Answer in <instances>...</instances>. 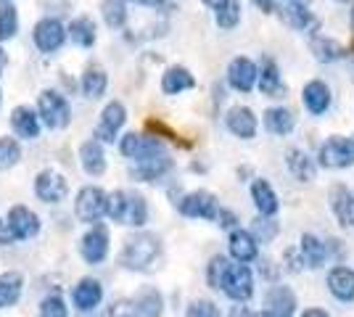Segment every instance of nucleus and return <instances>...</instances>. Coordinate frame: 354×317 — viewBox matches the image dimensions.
<instances>
[{
  "mask_svg": "<svg viewBox=\"0 0 354 317\" xmlns=\"http://www.w3.org/2000/svg\"><path fill=\"white\" fill-rule=\"evenodd\" d=\"M162 259V241L153 236V233H138L130 236L124 246H122V254L119 262L122 267L135 272H148L153 270V265Z\"/></svg>",
  "mask_w": 354,
  "mask_h": 317,
  "instance_id": "1",
  "label": "nucleus"
},
{
  "mask_svg": "<svg viewBox=\"0 0 354 317\" xmlns=\"http://www.w3.org/2000/svg\"><path fill=\"white\" fill-rule=\"evenodd\" d=\"M301 101H304V108L310 111L312 117H323L325 111L330 108V90H328V85L320 82V79H312L304 85V95H301Z\"/></svg>",
  "mask_w": 354,
  "mask_h": 317,
  "instance_id": "19",
  "label": "nucleus"
},
{
  "mask_svg": "<svg viewBox=\"0 0 354 317\" xmlns=\"http://www.w3.org/2000/svg\"><path fill=\"white\" fill-rule=\"evenodd\" d=\"M259 90L265 93L267 98H286V85H283V77L278 64L272 59L262 61V69H259V79H257Z\"/></svg>",
  "mask_w": 354,
  "mask_h": 317,
  "instance_id": "20",
  "label": "nucleus"
},
{
  "mask_svg": "<svg viewBox=\"0 0 354 317\" xmlns=\"http://www.w3.org/2000/svg\"><path fill=\"white\" fill-rule=\"evenodd\" d=\"M66 32H69L72 43H77L80 48H93V43H95V24L90 21L88 16L74 19Z\"/></svg>",
  "mask_w": 354,
  "mask_h": 317,
  "instance_id": "35",
  "label": "nucleus"
},
{
  "mask_svg": "<svg viewBox=\"0 0 354 317\" xmlns=\"http://www.w3.org/2000/svg\"><path fill=\"white\" fill-rule=\"evenodd\" d=\"M204 3H207L209 8H220V6L225 3V0H204Z\"/></svg>",
  "mask_w": 354,
  "mask_h": 317,
  "instance_id": "54",
  "label": "nucleus"
},
{
  "mask_svg": "<svg viewBox=\"0 0 354 317\" xmlns=\"http://www.w3.org/2000/svg\"><path fill=\"white\" fill-rule=\"evenodd\" d=\"M227 249H230V257L236 259V262H243V265H249V262H254V259L259 257V249H257V238H254V233L241 230V227L230 233Z\"/></svg>",
  "mask_w": 354,
  "mask_h": 317,
  "instance_id": "17",
  "label": "nucleus"
},
{
  "mask_svg": "<svg viewBox=\"0 0 354 317\" xmlns=\"http://www.w3.org/2000/svg\"><path fill=\"white\" fill-rule=\"evenodd\" d=\"M339 3H349V0H339Z\"/></svg>",
  "mask_w": 354,
  "mask_h": 317,
  "instance_id": "57",
  "label": "nucleus"
},
{
  "mask_svg": "<svg viewBox=\"0 0 354 317\" xmlns=\"http://www.w3.org/2000/svg\"><path fill=\"white\" fill-rule=\"evenodd\" d=\"M312 53H315V59L320 61V64H330V61H339L344 59V46L336 43V40H330V37H315L310 43Z\"/></svg>",
  "mask_w": 354,
  "mask_h": 317,
  "instance_id": "34",
  "label": "nucleus"
},
{
  "mask_svg": "<svg viewBox=\"0 0 354 317\" xmlns=\"http://www.w3.org/2000/svg\"><path fill=\"white\" fill-rule=\"evenodd\" d=\"M11 127L19 137L24 140H35L40 135V114L32 111L30 106H16L11 111Z\"/></svg>",
  "mask_w": 354,
  "mask_h": 317,
  "instance_id": "18",
  "label": "nucleus"
},
{
  "mask_svg": "<svg viewBox=\"0 0 354 317\" xmlns=\"http://www.w3.org/2000/svg\"><path fill=\"white\" fill-rule=\"evenodd\" d=\"M35 196L45 201V204H61L64 198L69 196V182L56 169H43L35 177Z\"/></svg>",
  "mask_w": 354,
  "mask_h": 317,
  "instance_id": "7",
  "label": "nucleus"
},
{
  "mask_svg": "<svg viewBox=\"0 0 354 317\" xmlns=\"http://www.w3.org/2000/svg\"><path fill=\"white\" fill-rule=\"evenodd\" d=\"M109 317H140L138 315V307L130 299H117L109 307Z\"/></svg>",
  "mask_w": 354,
  "mask_h": 317,
  "instance_id": "46",
  "label": "nucleus"
},
{
  "mask_svg": "<svg viewBox=\"0 0 354 317\" xmlns=\"http://www.w3.org/2000/svg\"><path fill=\"white\" fill-rule=\"evenodd\" d=\"M352 79H354V59H352Z\"/></svg>",
  "mask_w": 354,
  "mask_h": 317,
  "instance_id": "56",
  "label": "nucleus"
},
{
  "mask_svg": "<svg viewBox=\"0 0 354 317\" xmlns=\"http://www.w3.org/2000/svg\"><path fill=\"white\" fill-rule=\"evenodd\" d=\"M220 291L225 296H230L233 302H249L254 296V275H251V270L243 262L227 265Z\"/></svg>",
  "mask_w": 354,
  "mask_h": 317,
  "instance_id": "4",
  "label": "nucleus"
},
{
  "mask_svg": "<svg viewBox=\"0 0 354 317\" xmlns=\"http://www.w3.org/2000/svg\"><path fill=\"white\" fill-rule=\"evenodd\" d=\"M236 222H238V217L233 214V211L220 209V214H217V225H220V227H233Z\"/></svg>",
  "mask_w": 354,
  "mask_h": 317,
  "instance_id": "47",
  "label": "nucleus"
},
{
  "mask_svg": "<svg viewBox=\"0 0 354 317\" xmlns=\"http://www.w3.org/2000/svg\"><path fill=\"white\" fill-rule=\"evenodd\" d=\"M21 286H24V278L19 272H3L0 275V309L6 307H14L21 296Z\"/></svg>",
  "mask_w": 354,
  "mask_h": 317,
  "instance_id": "31",
  "label": "nucleus"
},
{
  "mask_svg": "<svg viewBox=\"0 0 354 317\" xmlns=\"http://www.w3.org/2000/svg\"><path fill=\"white\" fill-rule=\"evenodd\" d=\"M185 317H222V315H220V309H217V304L214 302L196 299V302L185 309Z\"/></svg>",
  "mask_w": 354,
  "mask_h": 317,
  "instance_id": "45",
  "label": "nucleus"
},
{
  "mask_svg": "<svg viewBox=\"0 0 354 317\" xmlns=\"http://www.w3.org/2000/svg\"><path fill=\"white\" fill-rule=\"evenodd\" d=\"M21 159V148L14 137H0V172L11 169V166L19 164Z\"/></svg>",
  "mask_w": 354,
  "mask_h": 317,
  "instance_id": "38",
  "label": "nucleus"
},
{
  "mask_svg": "<svg viewBox=\"0 0 354 317\" xmlns=\"http://www.w3.org/2000/svg\"><path fill=\"white\" fill-rule=\"evenodd\" d=\"M3 66H6V53H3V48H0V72H3Z\"/></svg>",
  "mask_w": 354,
  "mask_h": 317,
  "instance_id": "55",
  "label": "nucleus"
},
{
  "mask_svg": "<svg viewBox=\"0 0 354 317\" xmlns=\"http://www.w3.org/2000/svg\"><path fill=\"white\" fill-rule=\"evenodd\" d=\"M133 3H138V0H133Z\"/></svg>",
  "mask_w": 354,
  "mask_h": 317,
  "instance_id": "59",
  "label": "nucleus"
},
{
  "mask_svg": "<svg viewBox=\"0 0 354 317\" xmlns=\"http://www.w3.org/2000/svg\"><path fill=\"white\" fill-rule=\"evenodd\" d=\"M143 140H146V135L127 133V135L119 140V151H122V156H127V159H138V153H140V148H143Z\"/></svg>",
  "mask_w": 354,
  "mask_h": 317,
  "instance_id": "43",
  "label": "nucleus"
},
{
  "mask_svg": "<svg viewBox=\"0 0 354 317\" xmlns=\"http://www.w3.org/2000/svg\"><path fill=\"white\" fill-rule=\"evenodd\" d=\"M66 35H69V32L64 30V24H61L59 19H50V16H48V19H40V21L35 24L32 40H35L37 50H43V53H56V50L64 46Z\"/></svg>",
  "mask_w": 354,
  "mask_h": 317,
  "instance_id": "11",
  "label": "nucleus"
},
{
  "mask_svg": "<svg viewBox=\"0 0 354 317\" xmlns=\"http://www.w3.org/2000/svg\"><path fill=\"white\" fill-rule=\"evenodd\" d=\"M109 243H111L109 241V227L101 225V222H95V225L82 236V241H80V254H82V259H85L88 265H101V262L109 257Z\"/></svg>",
  "mask_w": 354,
  "mask_h": 317,
  "instance_id": "9",
  "label": "nucleus"
},
{
  "mask_svg": "<svg viewBox=\"0 0 354 317\" xmlns=\"http://www.w3.org/2000/svg\"><path fill=\"white\" fill-rule=\"evenodd\" d=\"M104 299V286L95 278H82L77 286L72 288V302L80 312H90L95 309Z\"/></svg>",
  "mask_w": 354,
  "mask_h": 317,
  "instance_id": "15",
  "label": "nucleus"
},
{
  "mask_svg": "<svg viewBox=\"0 0 354 317\" xmlns=\"http://www.w3.org/2000/svg\"><path fill=\"white\" fill-rule=\"evenodd\" d=\"M299 251H301V257H304V265H307V267L320 270V267L325 265V259H328V243H323L317 236H312V233H304V236H301Z\"/></svg>",
  "mask_w": 354,
  "mask_h": 317,
  "instance_id": "24",
  "label": "nucleus"
},
{
  "mask_svg": "<svg viewBox=\"0 0 354 317\" xmlns=\"http://www.w3.org/2000/svg\"><path fill=\"white\" fill-rule=\"evenodd\" d=\"M124 209H127V191H114V193H109V204H106V214L122 225V220H124Z\"/></svg>",
  "mask_w": 354,
  "mask_h": 317,
  "instance_id": "40",
  "label": "nucleus"
},
{
  "mask_svg": "<svg viewBox=\"0 0 354 317\" xmlns=\"http://www.w3.org/2000/svg\"><path fill=\"white\" fill-rule=\"evenodd\" d=\"M254 3H257V6H259L265 14H272V11L278 8V3H281V0H254Z\"/></svg>",
  "mask_w": 354,
  "mask_h": 317,
  "instance_id": "48",
  "label": "nucleus"
},
{
  "mask_svg": "<svg viewBox=\"0 0 354 317\" xmlns=\"http://www.w3.org/2000/svg\"><path fill=\"white\" fill-rule=\"evenodd\" d=\"M254 317H281L278 312H272V309H265V312H257Z\"/></svg>",
  "mask_w": 354,
  "mask_h": 317,
  "instance_id": "53",
  "label": "nucleus"
},
{
  "mask_svg": "<svg viewBox=\"0 0 354 317\" xmlns=\"http://www.w3.org/2000/svg\"><path fill=\"white\" fill-rule=\"evenodd\" d=\"M148 222V204L146 198L140 193H133L127 191V209H124V220L122 225H130V227H143Z\"/></svg>",
  "mask_w": 354,
  "mask_h": 317,
  "instance_id": "32",
  "label": "nucleus"
},
{
  "mask_svg": "<svg viewBox=\"0 0 354 317\" xmlns=\"http://www.w3.org/2000/svg\"><path fill=\"white\" fill-rule=\"evenodd\" d=\"M80 88H82V95H85V98L98 101V98H104L106 88H109V77H106V72L101 66H90L88 72L82 75Z\"/></svg>",
  "mask_w": 354,
  "mask_h": 317,
  "instance_id": "30",
  "label": "nucleus"
},
{
  "mask_svg": "<svg viewBox=\"0 0 354 317\" xmlns=\"http://www.w3.org/2000/svg\"><path fill=\"white\" fill-rule=\"evenodd\" d=\"M135 307H138V315L140 317H162L164 299L156 288H143V291L135 296Z\"/></svg>",
  "mask_w": 354,
  "mask_h": 317,
  "instance_id": "33",
  "label": "nucleus"
},
{
  "mask_svg": "<svg viewBox=\"0 0 354 317\" xmlns=\"http://www.w3.org/2000/svg\"><path fill=\"white\" fill-rule=\"evenodd\" d=\"M140 6H148V8H159V6H164V0H138Z\"/></svg>",
  "mask_w": 354,
  "mask_h": 317,
  "instance_id": "52",
  "label": "nucleus"
},
{
  "mask_svg": "<svg viewBox=\"0 0 354 317\" xmlns=\"http://www.w3.org/2000/svg\"><path fill=\"white\" fill-rule=\"evenodd\" d=\"M328 291L339 299V302H354V272L349 267H333L328 272Z\"/></svg>",
  "mask_w": 354,
  "mask_h": 317,
  "instance_id": "21",
  "label": "nucleus"
},
{
  "mask_svg": "<svg viewBox=\"0 0 354 317\" xmlns=\"http://www.w3.org/2000/svg\"><path fill=\"white\" fill-rule=\"evenodd\" d=\"M225 124L241 140H251V137L257 135V117H254V111L246 108V106H233L225 114Z\"/></svg>",
  "mask_w": 354,
  "mask_h": 317,
  "instance_id": "14",
  "label": "nucleus"
},
{
  "mask_svg": "<svg viewBox=\"0 0 354 317\" xmlns=\"http://www.w3.org/2000/svg\"><path fill=\"white\" fill-rule=\"evenodd\" d=\"M283 19L294 30H307L312 21H315V16L310 11V3H304V0H286L283 3Z\"/></svg>",
  "mask_w": 354,
  "mask_h": 317,
  "instance_id": "29",
  "label": "nucleus"
},
{
  "mask_svg": "<svg viewBox=\"0 0 354 317\" xmlns=\"http://www.w3.org/2000/svg\"><path fill=\"white\" fill-rule=\"evenodd\" d=\"M304 3H310V0H304Z\"/></svg>",
  "mask_w": 354,
  "mask_h": 317,
  "instance_id": "58",
  "label": "nucleus"
},
{
  "mask_svg": "<svg viewBox=\"0 0 354 317\" xmlns=\"http://www.w3.org/2000/svg\"><path fill=\"white\" fill-rule=\"evenodd\" d=\"M320 164L328 166V169H346V166L354 164V140H346V137H330L325 140L323 148H320Z\"/></svg>",
  "mask_w": 354,
  "mask_h": 317,
  "instance_id": "8",
  "label": "nucleus"
},
{
  "mask_svg": "<svg viewBox=\"0 0 354 317\" xmlns=\"http://www.w3.org/2000/svg\"><path fill=\"white\" fill-rule=\"evenodd\" d=\"M214 19L220 30H236L241 21V3L238 0H225L220 8H214Z\"/></svg>",
  "mask_w": 354,
  "mask_h": 317,
  "instance_id": "36",
  "label": "nucleus"
},
{
  "mask_svg": "<svg viewBox=\"0 0 354 317\" xmlns=\"http://www.w3.org/2000/svg\"><path fill=\"white\" fill-rule=\"evenodd\" d=\"M101 14H104L106 27H111V30H122L124 21H127V8H124L122 0H104L101 3Z\"/></svg>",
  "mask_w": 354,
  "mask_h": 317,
  "instance_id": "37",
  "label": "nucleus"
},
{
  "mask_svg": "<svg viewBox=\"0 0 354 317\" xmlns=\"http://www.w3.org/2000/svg\"><path fill=\"white\" fill-rule=\"evenodd\" d=\"M265 307L272 309V312H278L281 317H294V309H296L294 291L288 286H272L265 296Z\"/></svg>",
  "mask_w": 354,
  "mask_h": 317,
  "instance_id": "23",
  "label": "nucleus"
},
{
  "mask_svg": "<svg viewBox=\"0 0 354 317\" xmlns=\"http://www.w3.org/2000/svg\"><path fill=\"white\" fill-rule=\"evenodd\" d=\"M0 243H14V236L8 233V227H6V220H0Z\"/></svg>",
  "mask_w": 354,
  "mask_h": 317,
  "instance_id": "49",
  "label": "nucleus"
},
{
  "mask_svg": "<svg viewBox=\"0 0 354 317\" xmlns=\"http://www.w3.org/2000/svg\"><path fill=\"white\" fill-rule=\"evenodd\" d=\"M37 114L45 122V127H50V130H64L72 122L69 101L56 90L40 93V98H37Z\"/></svg>",
  "mask_w": 354,
  "mask_h": 317,
  "instance_id": "2",
  "label": "nucleus"
},
{
  "mask_svg": "<svg viewBox=\"0 0 354 317\" xmlns=\"http://www.w3.org/2000/svg\"><path fill=\"white\" fill-rule=\"evenodd\" d=\"M19 32V16H16V8L8 3V6H0V40H11Z\"/></svg>",
  "mask_w": 354,
  "mask_h": 317,
  "instance_id": "39",
  "label": "nucleus"
},
{
  "mask_svg": "<svg viewBox=\"0 0 354 317\" xmlns=\"http://www.w3.org/2000/svg\"><path fill=\"white\" fill-rule=\"evenodd\" d=\"M227 259L225 257H214L212 262H209V267H207V280H209V286L212 288H220L222 286V278H225V270H227Z\"/></svg>",
  "mask_w": 354,
  "mask_h": 317,
  "instance_id": "44",
  "label": "nucleus"
},
{
  "mask_svg": "<svg viewBox=\"0 0 354 317\" xmlns=\"http://www.w3.org/2000/svg\"><path fill=\"white\" fill-rule=\"evenodd\" d=\"M286 164H288V172H291L299 182H310V180H315V175H317L315 162H312L301 148H291V151L286 153Z\"/></svg>",
  "mask_w": 354,
  "mask_h": 317,
  "instance_id": "26",
  "label": "nucleus"
},
{
  "mask_svg": "<svg viewBox=\"0 0 354 317\" xmlns=\"http://www.w3.org/2000/svg\"><path fill=\"white\" fill-rule=\"evenodd\" d=\"M251 201H254V206L259 209V214H265V217H272L278 206H281V201H278V193L272 191V185L262 177H257V180L251 182Z\"/></svg>",
  "mask_w": 354,
  "mask_h": 317,
  "instance_id": "22",
  "label": "nucleus"
},
{
  "mask_svg": "<svg viewBox=\"0 0 354 317\" xmlns=\"http://www.w3.org/2000/svg\"><path fill=\"white\" fill-rule=\"evenodd\" d=\"M40 317H69V309L59 294H50L40 302Z\"/></svg>",
  "mask_w": 354,
  "mask_h": 317,
  "instance_id": "41",
  "label": "nucleus"
},
{
  "mask_svg": "<svg viewBox=\"0 0 354 317\" xmlns=\"http://www.w3.org/2000/svg\"><path fill=\"white\" fill-rule=\"evenodd\" d=\"M106 204H109V193H104L98 185H85L74 198V214L80 222L95 225L106 214Z\"/></svg>",
  "mask_w": 354,
  "mask_h": 317,
  "instance_id": "3",
  "label": "nucleus"
},
{
  "mask_svg": "<svg viewBox=\"0 0 354 317\" xmlns=\"http://www.w3.org/2000/svg\"><path fill=\"white\" fill-rule=\"evenodd\" d=\"M6 227L8 233L14 236V241H30L40 233V217L30 209V206H21L16 204L8 209V217H6Z\"/></svg>",
  "mask_w": 354,
  "mask_h": 317,
  "instance_id": "6",
  "label": "nucleus"
},
{
  "mask_svg": "<svg viewBox=\"0 0 354 317\" xmlns=\"http://www.w3.org/2000/svg\"><path fill=\"white\" fill-rule=\"evenodd\" d=\"M301 317H330L325 309H320V307H310V309H304L301 312Z\"/></svg>",
  "mask_w": 354,
  "mask_h": 317,
  "instance_id": "50",
  "label": "nucleus"
},
{
  "mask_svg": "<svg viewBox=\"0 0 354 317\" xmlns=\"http://www.w3.org/2000/svg\"><path fill=\"white\" fill-rule=\"evenodd\" d=\"M230 317H254V315H251L246 307H241V304H238V307H233V309H230Z\"/></svg>",
  "mask_w": 354,
  "mask_h": 317,
  "instance_id": "51",
  "label": "nucleus"
},
{
  "mask_svg": "<svg viewBox=\"0 0 354 317\" xmlns=\"http://www.w3.org/2000/svg\"><path fill=\"white\" fill-rule=\"evenodd\" d=\"M251 233H254V238L257 241H272L275 236H278V222H272L270 217H259V220H254V225H251Z\"/></svg>",
  "mask_w": 354,
  "mask_h": 317,
  "instance_id": "42",
  "label": "nucleus"
},
{
  "mask_svg": "<svg viewBox=\"0 0 354 317\" xmlns=\"http://www.w3.org/2000/svg\"><path fill=\"white\" fill-rule=\"evenodd\" d=\"M124 122H127L124 106L119 104V101L106 104V108L101 111V122H98V127H95V140H101V143H114Z\"/></svg>",
  "mask_w": 354,
  "mask_h": 317,
  "instance_id": "12",
  "label": "nucleus"
},
{
  "mask_svg": "<svg viewBox=\"0 0 354 317\" xmlns=\"http://www.w3.org/2000/svg\"><path fill=\"white\" fill-rule=\"evenodd\" d=\"M193 85H196V79L185 66H172L162 77V90L167 95H180L183 90H191Z\"/></svg>",
  "mask_w": 354,
  "mask_h": 317,
  "instance_id": "28",
  "label": "nucleus"
},
{
  "mask_svg": "<svg viewBox=\"0 0 354 317\" xmlns=\"http://www.w3.org/2000/svg\"><path fill=\"white\" fill-rule=\"evenodd\" d=\"M177 211L183 217H191V220H217L220 204H217V196L209 191H193V193L180 198Z\"/></svg>",
  "mask_w": 354,
  "mask_h": 317,
  "instance_id": "5",
  "label": "nucleus"
},
{
  "mask_svg": "<svg viewBox=\"0 0 354 317\" xmlns=\"http://www.w3.org/2000/svg\"><path fill=\"white\" fill-rule=\"evenodd\" d=\"M169 169H172V156L164 151V148H159V151H153V153H148V156H143V159H138L130 175L140 182H153V180H162Z\"/></svg>",
  "mask_w": 354,
  "mask_h": 317,
  "instance_id": "10",
  "label": "nucleus"
},
{
  "mask_svg": "<svg viewBox=\"0 0 354 317\" xmlns=\"http://www.w3.org/2000/svg\"><path fill=\"white\" fill-rule=\"evenodd\" d=\"M265 127H267V133H272V135H288V133L296 127L294 111H291V108H283V106L267 108Z\"/></svg>",
  "mask_w": 354,
  "mask_h": 317,
  "instance_id": "27",
  "label": "nucleus"
},
{
  "mask_svg": "<svg viewBox=\"0 0 354 317\" xmlns=\"http://www.w3.org/2000/svg\"><path fill=\"white\" fill-rule=\"evenodd\" d=\"M330 206L333 214L339 217V222L344 227H354V196L352 191H346L344 185H336L330 191Z\"/></svg>",
  "mask_w": 354,
  "mask_h": 317,
  "instance_id": "25",
  "label": "nucleus"
},
{
  "mask_svg": "<svg viewBox=\"0 0 354 317\" xmlns=\"http://www.w3.org/2000/svg\"><path fill=\"white\" fill-rule=\"evenodd\" d=\"M80 166L90 177H101L106 172V153L101 148V140H85L80 146Z\"/></svg>",
  "mask_w": 354,
  "mask_h": 317,
  "instance_id": "16",
  "label": "nucleus"
},
{
  "mask_svg": "<svg viewBox=\"0 0 354 317\" xmlns=\"http://www.w3.org/2000/svg\"><path fill=\"white\" fill-rule=\"evenodd\" d=\"M257 79H259V69H257V64L251 59L238 56V59L230 61V66H227V82H230L233 90L251 93L254 85H257Z\"/></svg>",
  "mask_w": 354,
  "mask_h": 317,
  "instance_id": "13",
  "label": "nucleus"
}]
</instances>
